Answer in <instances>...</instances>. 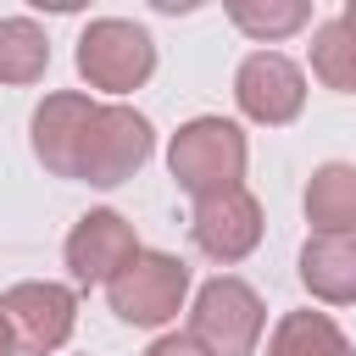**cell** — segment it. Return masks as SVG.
Instances as JSON below:
<instances>
[{
  "label": "cell",
  "mask_w": 356,
  "mask_h": 356,
  "mask_svg": "<svg viewBox=\"0 0 356 356\" xmlns=\"http://www.w3.org/2000/svg\"><path fill=\"white\" fill-rule=\"evenodd\" d=\"M300 284L328 306H356V234H312L300 245Z\"/></svg>",
  "instance_id": "8fae6325"
},
{
  "label": "cell",
  "mask_w": 356,
  "mask_h": 356,
  "mask_svg": "<svg viewBox=\"0 0 356 356\" xmlns=\"http://www.w3.org/2000/svg\"><path fill=\"white\" fill-rule=\"evenodd\" d=\"M189 234L200 245V256L211 261H245L256 245H261V200L239 184V189H222V195H206L195 200V217H189Z\"/></svg>",
  "instance_id": "ba28073f"
},
{
  "label": "cell",
  "mask_w": 356,
  "mask_h": 356,
  "mask_svg": "<svg viewBox=\"0 0 356 356\" xmlns=\"http://www.w3.org/2000/svg\"><path fill=\"white\" fill-rule=\"evenodd\" d=\"M306 222L312 234H356V167L323 161L306 178Z\"/></svg>",
  "instance_id": "7c38bea8"
},
{
  "label": "cell",
  "mask_w": 356,
  "mask_h": 356,
  "mask_svg": "<svg viewBox=\"0 0 356 356\" xmlns=\"http://www.w3.org/2000/svg\"><path fill=\"white\" fill-rule=\"evenodd\" d=\"M50 67V39L33 17H0V83H39Z\"/></svg>",
  "instance_id": "5bb4252c"
},
{
  "label": "cell",
  "mask_w": 356,
  "mask_h": 356,
  "mask_svg": "<svg viewBox=\"0 0 356 356\" xmlns=\"http://www.w3.org/2000/svg\"><path fill=\"white\" fill-rule=\"evenodd\" d=\"M267 328V306L261 295L234 278V273H217L195 289V306H189V339H200L211 356H250L256 339Z\"/></svg>",
  "instance_id": "7a4b0ae2"
},
{
  "label": "cell",
  "mask_w": 356,
  "mask_h": 356,
  "mask_svg": "<svg viewBox=\"0 0 356 356\" xmlns=\"http://www.w3.org/2000/svg\"><path fill=\"white\" fill-rule=\"evenodd\" d=\"M228 22L250 39H289L295 28L312 22V6L306 0H267V6H250V0H234L228 6Z\"/></svg>",
  "instance_id": "2e32d148"
},
{
  "label": "cell",
  "mask_w": 356,
  "mask_h": 356,
  "mask_svg": "<svg viewBox=\"0 0 356 356\" xmlns=\"http://www.w3.org/2000/svg\"><path fill=\"white\" fill-rule=\"evenodd\" d=\"M145 356H211V350H206L200 339H189V334H161Z\"/></svg>",
  "instance_id": "e0dca14e"
},
{
  "label": "cell",
  "mask_w": 356,
  "mask_h": 356,
  "mask_svg": "<svg viewBox=\"0 0 356 356\" xmlns=\"http://www.w3.org/2000/svg\"><path fill=\"white\" fill-rule=\"evenodd\" d=\"M11 350H17V339H11V323L0 317V356H11Z\"/></svg>",
  "instance_id": "ac0fdd59"
},
{
  "label": "cell",
  "mask_w": 356,
  "mask_h": 356,
  "mask_svg": "<svg viewBox=\"0 0 356 356\" xmlns=\"http://www.w3.org/2000/svg\"><path fill=\"white\" fill-rule=\"evenodd\" d=\"M78 72L89 89L128 95L156 72V39L128 17H95L78 33Z\"/></svg>",
  "instance_id": "3957f363"
},
{
  "label": "cell",
  "mask_w": 356,
  "mask_h": 356,
  "mask_svg": "<svg viewBox=\"0 0 356 356\" xmlns=\"http://www.w3.org/2000/svg\"><path fill=\"white\" fill-rule=\"evenodd\" d=\"M345 17H356V0H350V6H345Z\"/></svg>",
  "instance_id": "d6986e66"
},
{
  "label": "cell",
  "mask_w": 356,
  "mask_h": 356,
  "mask_svg": "<svg viewBox=\"0 0 356 356\" xmlns=\"http://www.w3.org/2000/svg\"><path fill=\"white\" fill-rule=\"evenodd\" d=\"M95 111H100V100L78 95V89H56V95L39 100V111H33V156L44 161V172L78 178V161H83V145H89V128H95Z\"/></svg>",
  "instance_id": "9c48e42d"
},
{
  "label": "cell",
  "mask_w": 356,
  "mask_h": 356,
  "mask_svg": "<svg viewBox=\"0 0 356 356\" xmlns=\"http://www.w3.org/2000/svg\"><path fill=\"white\" fill-rule=\"evenodd\" d=\"M184 295H189V267H184L178 256H167V250H139V256L106 284L111 312H117L122 323H134V328H161V323H172L178 306H184Z\"/></svg>",
  "instance_id": "277c9868"
},
{
  "label": "cell",
  "mask_w": 356,
  "mask_h": 356,
  "mask_svg": "<svg viewBox=\"0 0 356 356\" xmlns=\"http://www.w3.org/2000/svg\"><path fill=\"white\" fill-rule=\"evenodd\" d=\"M145 245L134 239V222L117 217V211H83L67 234V273L72 284H111Z\"/></svg>",
  "instance_id": "30bf717a"
},
{
  "label": "cell",
  "mask_w": 356,
  "mask_h": 356,
  "mask_svg": "<svg viewBox=\"0 0 356 356\" xmlns=\"http://www.w3.org/2000/svg\"><path fill=\"white\" fill-rule=\"evenodd\" d=\"M267 356H356L345 328L328 317V312H284L273 339H267Z\"/></svg>",
  "instance_id": "4fadbf2b"
},
{
  "label": "cell",
  "mask_w": 356,
  "mask_h": 356,
  "mask_svg": "<svg viewBox=\"0 0 356 356\" xmlns=\"http://www.w3.org/2000/svg\"><path fill=\"white\" fill-rule=\"evenodd\" d=\"M312 72L328 89L356 95V17L339 11V17L317 22V33H312Z\"/></svg>",
  "instance_id": "9a60e30c"
},
{
  "label": "cell",
  "mask_w": 356,
  "mask_h": 356,
  "mask_svg": "<svg viewBox=\"0 0 356 356\" xmlns=\"http://www.w3.org/2000/svg\"><path fill=\"white\" fill-rule=\"evenodd\" d=\"M0 317L11 323V339L28 350V356H50L72 339L78 328V295L67 284H50V278H28V284H11L0 295Z\"/></svg>",
  "instance_id": "8992f818"
},
{
  "label": "cell",
  "mask_w": 356,
  "mask_h": 356,
  "mask_svg": "<svg viewBox=\"0 0 356 356\" xmlns=\"http://www.w3.org/2000/svg\"><path fill=\"white\" fill-rule=\"evenodd\" d=\"M234 100H239V111L250 122L284 128L306 106V72L289 56H278V50H250L239 61V72H234Z\"/></svg>",
  "instance_id": "52a82bcc"
},
{
  "label": "cell",
  "mask_w": 356,
  "mask_h": 356,
  "mask_svg": "<svg viewBox=\"0 0 356 356\" xmlns=\"http://www.w3.org/2000/svg\"><path fill=\"white\" fill-rule=\"evenodd\" d=\"M150 150H156V134L134 106H100L89 145H83V161H78V178L95 189H117L150 161Z\"/></svg>",
  "instance_id": "5b68a950"
},
{
  "label": "cell",
  "mask_w": 356,
  "mask_h": 356,
  "mask_svg": "<svg viewBox=\"0 0 356 356\" xmlns=\"http://www.w3.org/2000/svg\"><path fill=\"white\" fill-rule=\"evenodd\" d=\"M245 161H250L245 134L228 117H189L172 134V145H167V167H172L178 189L195 195V200L222 195V189H239Z\"/></svg>",
  "instance_id": "6da1fadb"
}]
</instances>
